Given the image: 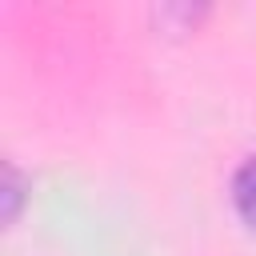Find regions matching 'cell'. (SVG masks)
Returning <instances> with one entry per match:
<instances>
[{"mask_svg":"<svg viewBox=\"0 0 256 256\" xmlns=\"http://www.w3.org/2000/svg\"><path fill=\"white\" fill-rule=\"evenodd\" d=\"M232 204H236L240 220L256 228V156L236 168V176H232Z\"/></svg>","mask_w":256,"mask_h":256,"instance_id":"cell-1","label":"cell"}]
</instances>
